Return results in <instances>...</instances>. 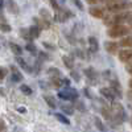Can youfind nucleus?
<instances>
[{"label": "nucleus", "instance_id": "obj_32", "mask_svg": "<svg viewBox=\"0 0 132 132\" xmlns=\"http://www.w3.org/2000/svg\"><path fill=\"white\" fill-rule=\"evenodd\" d=\"M49 3H50V5H52V8H54V9H60V5H58V3H57V0H49Z\"/></svg>", "mask_w": 132, "mask_h": 132}, {"label": "nucleus", "instance_id": "obj_26", "mask_svg": "<svg viewBox=\"0 0 132 132\" xmlns=\"http://www.w3.org/2000/svg\"><path fill=\"white\" fill-rule=\"evenodd\" d=\"M40 17L41 19H45V20H49L50 21V19H52V16H50V13L48 12V11L46 9H40Z\"/></svg>", "mask_w": 132, "mask_h": 132}, {"label": "nucleus", "instance_id": "obj_30", "mask_svg": "<svg viewBox=\"0 0 132 132\" xmlns=\"http://www.w3.org/2000/svg\"><path fill=\"white\" fill-rule=\"evenodd\" d=\"M52 85H53L54 87H60V86L62 85V81L57 79V77H53V79H52Z\"/></svg>", "mask_w": 132, "mask_h": 132}, {"label": "nucleus", "instance_id": "obj_22", "mask_svg": "<svg viewBox=\"0 0 132 132\" xmlns=\"http://www.w3.org/2000/svg\"><path fill=\"white\" fill-rule=\"evenodd\" d=\"M61 110H62V112H65L66 115H71L74 112V107L70 106V104H63L61 106Z\"/></svg>", "mask_w": 132, "mask_h": 132}, {"label": "nucleus", "instance_id": "obj_43", "mask_svg": "<svg viewBox=\"0 0 132 132\" xmlns=\"http://www.w3.org/2000/svg\"><path fill=\"white\" fill-rule=\"evenodd\" d=\"M128 86H129V89H131V90H132V79H131V81H129V82H128Z\"/></svg>", "mask_w": 132, "mask_h": 132}, {"label": "nucleus", "instance_id": "obj_28", "mask_svg": "<svg viewBox=\"0 0 132 132\" xmlns=\"http://www.w3.org/2000/svg\"><path fill=\"white\" fill-rule=\"evenodd\" d=\"M0 30L4 32V33H8V32L12 30V28H11V25H8L5 23H0Z\"/></svg>", "mask_w": 132, "mask_h": 132}, {"label": "nucleus", "instance_id": "obj_37", "mask_svg": "<svg viewBox=\"0 0 132 132\" xmlns=\"http://www.w3.org/2000/svg\"><path fill=\"white\" fill-rule=\"evenodd\" d=\"M0 129H2V131H3V129H5V123L3 122L2 119H0Z\"/></svg>", "mask_w": 132, "mask_h": 132}, {"label": "nucleus", "instance_id": "obj_34", "mask_svg": "<svg viewBox=\"0 0 132 132\" xmlns=\"http://www.w3.org/2000/svg\"><path fill=\"white\" fill-rule=\"evenodd\" d=\"M5 74H7V70L5 69H0V81H3L5 78Z\"/></svg>", "mask_w": 132, "mask_h": 132}, {"label": "nucleus", "instance_id": "obj_20", "mask_svg": "<svg viewBox=\"0 0 132 132\" xmlns=\"http://www.w3.org/2000/svg\"><path fill=\"white\" fill-rule=\"evenodd\" d=\"M54 116H56V119L58 120V122H61L62 124H66V126H69V124H70V120L66 118L63 114H54Z\"/></svg>", "mask_w": 132, "mask_h": 132}, {"label": "nucleus", "instance_id": "obj_41", "mask_svg": "<svg viewBox=\"0 0 132 132\" xmlns=\"http://www.w3.org/2000/svg\"><path fill=\"white\" fill-rule=\"evenodd\" d=\"M4 7V0H0V9H3Z\"/></svg>", "mask_w": 132, "mask_h": 132}, {"label": "nucleus", "instance_id": "obj_9", "mask_svg": "<svg viewBox=\"0 0 132 132\" xmlns=\"http://www.w3.org/2000/svg\"><path fill=\"white\" fill-rule=\"evenodd\" d=\"M87 42H89V50H90L91 53H96V52L99 50V42H98L96 37H94V36L89 37Z\"/></svg>", "mask_w": 132, "mask_h": 132}, {"label": "nucleus", "instance_id": "obj_23", "mask_svg": "<svg viewBox=\"0 0 132 132\" xmlns=\"http://www.w3.org/2000/svg\"><path fill=\"white\" fill-rule=\"evenodd\" d=\"M12 81L13 82H21V79H23V75H21L15 68H12Z\"/></svg>", "mask_w": 132, "mask_h": 132}, {"label": "nucleus", "instance_id": "obj_6", "mask_svg": "<svg viewBox=\"0 0 132 132\" xmlns=\"http://www.w3.org/2000/svg\"><path fill=\"white\" fill-rule=\"evenodd\" d=\"M104 48L110 54H118L119 52V44L115 41H106L104 42Z\"/></svg>", "mask_w": 132, "mask_h": 132}, {"label": "nucleus", "instance_id": "obj_33", "mask_svg": "<svg viewBox=\"0 0 132 132\" xmlns=\"http://www.w3.org/2000/svg\"><path fill=\"white\" fill-rule=\"evenodd\" d=\"M71 78L73 79H75L77 82H78L81 78H79V75H78V73H77V71H71Z\"/></svg>", "mask_w": 132, "mask_h": 132}, {"label": "nucleus", "instance_id": "obj_36", "mask_svg": "<svg viewBox=\"0 0 132 132\" xmlns=\"http://www.w3.org/2000/svg\"><path fill=\"white\" fill-rule=\"evenodd\" d=\"M98 2H101V0H86V3H89V4H91V5L96 4Z\"/></svg>", "mask_w": 132, "mask_h": 132}, {"label": "nucleus", "instance_id": "obj_38", "mask_svg": "<svg viewBox=\"0 0 132 132\" xmlns=\"http://www.w3.org/2000/svg\"><path fill=\"white\" fill-rule=\"evenodd\" d=\"M62 85H65V86H69V85H70L69 79H62Z\"/></svg>", "mask_w": 132, "mask_h": 132}, {"label": "nucleus", "instance_id": "obj_40", "mask_svg": "<svg viewBox=\"0 0 132 132\" xmlns=\"http://www.w3.org/2000/svg\"><path fill=\"white\" fill-rule=\"evenodd\" d=\"M13 132H23V129H21V128H19V127H16V128L13 129Z\"/></svg>", "mask_w": 132, "mask_h": 132}, {"label": "nucleus", "instance_id": "obj_11", "mask_svg": "<svg viewBox=\"0 0 132 132\" xmlns=\"http://www.w3.org/2000/svg\"><path fill=\"white\" fill-rule=\"evenodd\" d=\"M111 89L114 90L116 96H119V98L122 96V87H120V83H119L118 79H112L111 81Z\"/></svg>", "mask_w": 132, "mask_h": 132}, {"label": "nucleus", "instance_id": "obj_35", "mask_svg": "<svg viewBox=\"0 0 132 132\" xmlns=\"http://www.w3.org/2000/svg\"><path fill=\"white\" fill-rule=\"evenodd\" d=\"M127 71H128L129 74H132V58L128 61V65H127Z\"/></svg>", "mask_w": 132, "mask_h": 132}, {"label": "nucleus", "instance_id": "obj_5", "mask_svg": "<svg viewBox=\"0 0 132 132\" xmlns=\"http://www.w3.org/2000/svg\"><path fill=\"white\" fill-rule=\"evenodd\" d=\"M99 93H101V95L103 96V98H106L107 101H115V98H116V95H115V93H114V90L111 89V87H103V89H101L99 90Z\"/></svg>", "mask_w": 132, "mask_h": 132}, {"label": "nucleus", "instance_id": "obj_2", "mask_svg": "<svg viewBox=\"0 0 132 132\" xmlns=\"http://www.w3.org/2000/svg\"><path fill=\"white\" fill-rule=\"evenodd\" d=\"M128 32H129L128 27L122 25V24H116L107 32V35L111 38H119V37H123V36L128 35Z\"/></svg>", "mask_w": 132, "mask_h": 132}, {"label": "nucleus", "instance_id": "obj_21", "mask_svg": "<svg viewBox=\"0 0 132 132\" xmlns=\"http://www.w3.org/2000/svg\"><path fill=\"white\" fill-rule=\"evenodd\" d=\"M123 48H132V37H124L119 44Z\"/></svg>", "mask_w": 132, "mask_h": 132}, {"label": "nucleus", "instance_id": "obj_12", "mask_svg": "<svg viewBox=\"0 0 132 132\" xmlns=\"http://www.w3.org/2000/svg\"><path fill=\"white\" fill-rule=\"evenodd\" d=\"M85 74H86V77H87L90 81H96V78H98V73H96V70L93 69V68L85 69Z\"/></svg>", "mask_w": 132, "mask_h": 132}, {"label": "nucleus", "instance_id": "obj_24", "mask_svg": "<svg viewBox=\"0 0 132 132\" xmlns=\"http://www.w3.org/2000/svg\"><path fill=\"white\" fill-rule=\"evenodd\" d=\"M48 74L50 75V77H58L61 75V71H60V69H57V68H49L48 69Z\"/></svg>", "mask_w": 132, "mask_h": 132}, {"label": "nucleus", "instance_id": "obj_27", "mask_svg": "<svg viewBox=\"0 0 132 132\" xmlns=\"http://www.w3.org/2000/svg\"><path fill=\"white\" fill-rule=\"evenodd\" d=\"M20 90L23 91V94H25V95H32V93H33L32 89H30L28 85H21L20 86Z\"/></svg>", "mask_w": 132, "mask_h": 132}, {"label": "nucleus", "instance_id": "obj_8", "mask_svg": "<svg viewBox=\"0 0 132 132\" xmlns=\"http://www.w3.org/2000/svg\"><path fill=\"white\" fill-rule=\"evenodd\" d=\"M118 57L122 62H128L132 58V50H129V49L120 50V52H118Z\"/></svg>", "mask_w": 132, "mask_h": 132}, {"label": "nucleus", "instance_id": "obj_15", "mask_svg": "<svg viewBox=\"0 0 132 132\" xmlns=\"http://www.w3.org/2000/svg\"><path fill=\"white\" fill-rule=\"evenodd\" d=\"M16 62L19 63V66L20 68H23V70H25V71H28V73H30L32 71V69H30V66L25 62V60H23L21 57H19L17 56V58H16Z\"/></svg>", "mask_w": 132, "mask_h": 132}, {"label": "nucleus", "instance_id": "obj_14", "mask_svg": "<svg viewBox=\"0 0 132 132\" xmlns=\"http://www.w3.org/2000/svg\"><path fill=\"white\" fill-rule=\"evenodd\" d=\"M44 101L46 102V104H48L50 108H56V107H57L56 99H54V96H52V95H44Z\"/></svg>", "mask_w": 132, "mask_h": 132}, {"label": "nucleus", "instance_id": "obj_39", "mask_svg": "<svg viewBox=\"0 0 132 132\" xmlns=\"http://www.w3.org/2000/svg\"><path fill=\"white\" fill-rule=\"evenodd\" d=\"M82 106H83V103H81V102H79V103H78V106H77V107H78L79 110H82V111H83V110H85V108H83Z\"/></svg>", "mask_w": 132, "mask_h": 132}, {"label": "nucleus", "instance_id": "obj_44", "mask_svg": "<svg viewBox=\"0 0 132 132\" xmlns=\"http://www.w3.org/2000/svg\"><path fill=\"white\" fill-rule=\"evenodd\" d=\"M131 29H132V21H131Z\"/></svg>", "mask_w": 132, "mask_h": 132}, {"label": "nucleus", "instance_id": "obj_4", "mask_svg": "<svg viewBox=\"0 0 132 132\" xmlns=\"http://www.w3.org/2000/svg\"><path fill=\"white\" fill-rule=\"evenodd\" d=\"M70 17H73V13L70 12L69 9H57L56 15L53 16V20L56 21V23H66Z\"/></svg>", "mask_w": 132, "mask_h": 132}, {"label": "nucleus", "instance_id": "obj_18", "mask_svg": "<svg viewBox=\"0 0 132 132\" xmlns=\"http://www.w3.org/2000/svg\"><path fill=\"white\" fill-rule=\"evenodd\" d=\"M9 46H11V50H12V53L15 54V56H20V54H23V48L19 46L17 44L11 42V44H9Z\"/></svg>", "mask_w": 132, "mask_h": 132}, {"label": "nucleus", "instance_id": "obj_10", "mask_svg": "<svg viewBox=\"0 0 132 132\" xmlns=\"http://www.w3.org/2000/svg\"><path fill=\"white\" fill-rule=\"evenodd\" d=\"M5 5H7V8H8V11L11 13H13V15H16V13H19V5L16 4V2L15 0H7L5 2Z\"/></svg>", "mask_w": 132, "mask_h": 132}, {"label": "nucleus", "instance_id": "obj_16", "mask_svg": "<svg viewBox=\"0 0 132 132\" xmlns=\"http://www.w3.org/2000/svg\"><path fill=\"white\" fill-rule=\"evenodd\" d=\"M20 36L23 37L24 40H27L28 42L33 41V37L30 36V32H29V29H28V28H23V29H20Z\"/></svg>", "mask_w": 132, "mask_h": 132}, {"label": "nucleus", "instance_id": "obj_45", "mask_svg": "<svg viewBox=\"0 0 132 132\" xmlns=\"http://www.w3.org/2000/svg\"><path fill=\"white\" fill-rule=\"evenodd\" d=\"M131 7H132V3H131Z\"/></svg>", "mask_w": 132, "mask_h": 132}, {"label": "nucleus", "instance_id": "obj_17", "mask_svg": "<svg viewBox=\"0 0 132 132\" xmlns=\"http://www.w3.org/2000/svg\"><path fill=\"white\" fill-rule=\"evenodd\" d=\"M29 32H30V36L33 38H38L40 37V33H41V29L37 27V25H32L30 28H28Z\"/></svg>", "mask_w": 132, "mask_h": 132}, {"label": "nucleus", "instance_id": "obj_1", "mask_svg": "<svg viewBox=\"0 0 132 132\" xmlns=\"http://www.w3.org/2000/svg\"><path fill=\"white\" fill-rule=\"evenodd\" d=\"M131 7V3L128 0H112V2L107 3V9L112 13H118L122 12V11H126Z\"/></svg>", "mask_w": 132, "mask_h": 132}, {"label": "nucleus", "instance_id": "obj_3", "mask_svg": "<svg viewBox=\"0 0 132 132\" xmlns=\"http://www.w3.org/2000/svg\"><path fill=\"white\" fill-rule=\"evenodd\" d=\"M58 98L62 99V101H75L78 98V91L75 89H71V87L66 86L65 90H61L58 93Z\"/></svg>", "mask_w": 132, "mask_h": 132}, {"label": "nucleus", "instance_id": "obj_19", "mask_svg": "<svg viewBox=\"0 0 132 132\" xmlns=\"http://www.w3.org/2000/svg\"><path fill=\"white\" fill-rule=\"evenodd\" d=\"M102 115L104 116V119L107 120H114V115H112V111L111 108H102Z\"/></svg>", "mask_w": 132, "mask_h": 132}, {"label": "nucleus", "instance_id": "obj_13", "mask_svg": "<svg viewBox=\"0 0 132 132\" xmlns=\"http://www.w3.org/2000/svg\"><path fill=\"white\" fill-rule=\"evenodd\" d=\"M62 61H63L65 68H68V69L73 70V68H74V60H73V57H69V56H63V57H62Z\"/></svg>", "mask_w": 132, "mask_h": 132}, {"label": "nucleus", "instance_id": "obj_25", "mask_svg": "<svg viewBox=\"0 0 132 132\" xmlns=\"http://www.w3.org/2000/svg\"><path fill=\"white\" fill-rule=\"evenodd\" d=\"M94 123H95V126H96V128L101 131V132H106V129H104V126H103V123L101 122V119L99 118H95L94 119Z\"/></svg>", "mask_w": 132, "mask_h": 132}, {"label": "nucleus", "instance_id": "obj_42", "mask_svg": "<svg viewBox=\"0 0 132 132\" xmlns=\"http://www.w3.org/2000/svg\"><path fill=\"white\" fill-rule=\"evenodd\" d=\"M17 111H19V112H25V111H27V110H25V108H19V110H17Z\"/></svg>", "mask_w": 132, "mask_h": 132}, {"label": "nucleus", "instance_id": "obj_29", "mask_svg": "<svg viewBox=\"0 0 132 132\" xmlns=\"http://www.w3.org/2000/svg\"><path fill=\"white\" fill-rule=\"evenodd\" d=\"M27 50H29V52L33 53V54H37V53H38V52H37V48L33 45L32 42H28V44H27Z\"/></svg>", "mask_w": 132, "mask_h": 132}, {"label": "nucleus", "instance_id": "obj_31", "mask_svg": "<svg viewBox=\"0 0 132 132\" xmlns=\"http://www.w3.org/2000/svg\"><path fill=\"white\" fill-rule=\"evenodd\" d=\"M71 2L74 3V5H75L77 8H78L79 11H83V4H82L81 0H71Z\"/></svg>", "mask_w": 132, "mask_h": 132}, {"label": "nucleus", "instance_id": "obj_7", "mask_svg": "<svg viewBox=\"0 0 132 132\" xmlns=\"http://www.w3.org/2000/svg\"><path fill=\"white\" fill-rule=\"evenodd\" d=\"M89 13L93 17H95V19H103L104 17V9L99 8V7H91L89 9Z\"/></svg>", "mask_w": 132, "mask_h": 132}]
</instances>
